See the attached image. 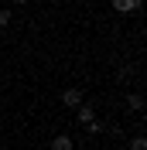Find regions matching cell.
<instances>
[{"label": "cell", "instance_id": "9c48e42d", "mask_svg": "<svg viewBox=\"0 0 147 150\" xmlns=\"http://www.w3.org/2000/svg\"><path fill=\"white\" fill-rule=\"evenodd\" d=\"M0 4H4V0H0Z\"/></svg>", "mask_w": 147, "mask_h": 150}, {"label": "cell", "instance_id": "8992f818", "mask_svg": "<svg viewBox=\"0 0 147 150\" xmlns=\"http://www.w3.org/2000/svg\"><path fill=\"white\" fill-rule=\"evenodd\" d=\"M130 150H147V137H133L130 140Z\"/></svg>", "mask_w": 147, "mask_h": 150}, {"label": "cell", "instance_id": "6da1fadb", "mask_svg": "<svg viewBox=\"0 0 147 150\" xmlns=\"http://www.w3.org/2000/svg\"><path fill=\"white\" fill-rule=\"evenodd\" d=\"M144 0H113V10L116 14H137Z\"/></svg>", "mask_w": 147, "mask_h": 150}, {"label": "cell", "instance_id": "52a82bcc", "mask_svg": "<svg viewBox=\"0 0 147 150\" xmlns=\"http://www.w3.org/2000/svg\"><path fill=\"white\" fill-rule=\"evenodd\" d=\"M10 17H14V14H10L7 7H0V28H7V24H10Z\"/></svg>", "mask_w": 147, "mask_h": 150}, {"label": "cell", "instance_id": "5b68a950", "mask_svg": "<svg viewBox=\"0 0 147 150\" xmlns=\"http://www.w3.org/2000/svg\"><path fill=\"white\" fill-rule=\"evenodd\" d=\"M127 106H130V109H133V112H140V109H144V96H140V92H130Z\"/></svg>", "mask_w": 147, "mask_h": 150}, {"label": "cell", "instance_id": "277c9868", "mask_svg": "<svg viewBox=\"0 0 147 150\" xmlns=\"http://www.w3.org/2000/svg\"><path fill=\"white\" fill-rule=\"evenodd\" d=\"M72 147H75V143H72V137H65V133L51 140V150H72Z\"/></svg>", "mask_w": 147, "mask_h": 150}, {"label": "cell", "instance_id": "ba28073f", "mask_svg": "<svg viewBox=\"0 0 147 150\" xmlns=\"http://www.w3.org/2000/svg\"><path fill=\"white\" fill-rule=\"evenodd\" d=\"M14 4H28V0H14Z\"/></svg>", "mask_w": 147, "mask_h": 150}, {"label": "cell", "instance_id": "3957f363", "mask_svg": "<svg viewBox=\"0 0 147 150\" xmlns=\"http://www.w3.org/2000/svg\"><path fill=\"white\" fill-rule=\"evenodd\" d=\"M75 109H79V112H75V120L82 123V126H86V123H89V120H96V109H92V106L79 103V106H75Z\"/></svg>", "mask_w": 147, "mask_h": 150}, {"label": "cell", "instance_id": "7a4b0ae2", "mask_svg": "<svg viewBox=\"0 0 147 150\" xmlns=\"http://www.w3.org/2000/svg\"><path fill=\"white\" fill-rule=\"evenodd\" d=\"M62 103H65V106H72V109H75V106L82 103V89H65V92H62Z\"/></svg>", "mask_w": 147, "mask_h": 150}]
</instances>
